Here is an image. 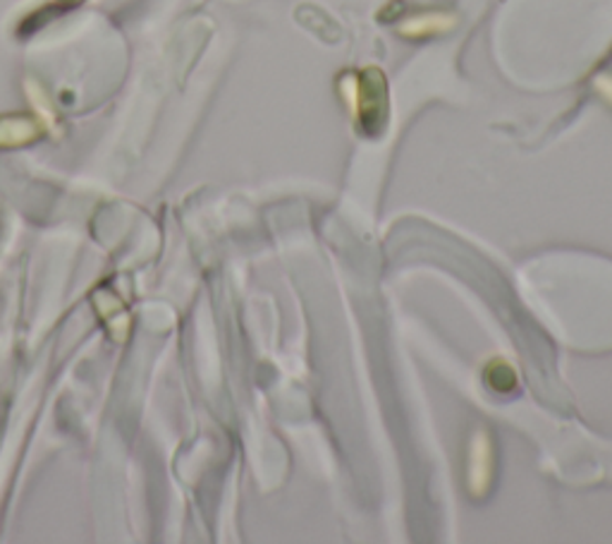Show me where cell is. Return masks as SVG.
<instances>
[{
	"label": "cell",
	"instance_id": "1",
	"mask_svg": "<svg viewBox=\"0 0 612 544\" xmlns=\"http://www.w3.org/2000/svg\"><path fill=\"white\" fill-rule=\"evenodd\" d=\"M354 109L360 127L369 137L381 135L387 123V84L383 72L366 68L354 80Z\"/></svg>",
	"mask_w": 612,
	"mask_h": 544
},
{
	"label": "cell",
	"instance_id": "2",
	"mask_svg": "<svg viewBox=\"0 0 612 544\" xmlns=\"http://www.w3.org/2000/svg\"><path fill=\"white\" fill-rule=\"evenodd\" d=\"M447 24H450V20H447L445 14H424V18L412 20L405 27V32L407 34H426V32H436V29H445Z\"/></svg>",
	"mask_w": 612,
	"mask_h": 544
},
{
	"label": "cell",
	"instance_id": "3",
	"mask_svg": "<svg viewBox=\"0 0 612 544\" xmlns=\"http://www.w3.org/2000/svg\"><path fill=\"white\" fill-rule=\"evenodd\" d=\"M61 3H65V6H77V3H82V0H61Z\"/></svg>",
	"mask_w": 612,
	"mask_h": 544
}]
</instances>
